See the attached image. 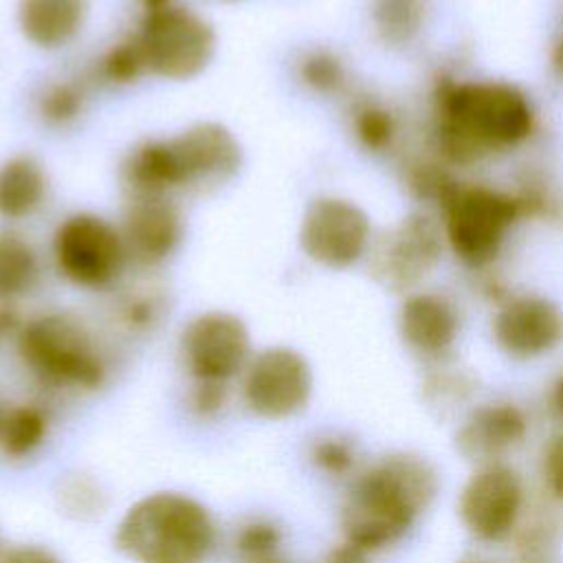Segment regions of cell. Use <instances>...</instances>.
Wrapping results in <instances>:
<instances>
[{
    "label": "cell",
    "mask_w": 563,
    "mask_h": 563,
    "mask_svg": "<svg viewBox=\"0 0 563 563\" xmlns=\"http://www.w3.org/2000/svg\"><path fill=\"white\" fill-rule=\"evenodd\" d=\"M53 260L68 282L81 288H106L125 268L121 231L97 213H73L53 233Z\"/></svg>",
    "instance_id": "7"
},
{
    "label": "cell",
    "mask_w": 563,
    "mask_h": 563,
    "mask_svg": "<svg viewBox=\"0 0 563 563\" xmlns=\"http://www.w3.org/2000/svg\"><path fill=\"white\" fill-rule=\"evenodd\" d=\"M543 477L550 493L563 499V433L554 435L543 451Z\"/></svg>",
    "instance_id": "32"
},
{
    "label": "cell",
    "mask_w": 563,
    "mask_h": 563,
    "mask_svg": "<svg viewBox=\"0 0 563 563\" xmlns=\"http://www.w3.org/2000/svg\"><path fill=\"white\" fill-rule=\"evenodd\" d=\"M40 277V260L26 238L0 231V301L26 295Z\"/></svg>",
    "instance_id": "20"
},
{
    "label": "cell",
    "mask_w": 563,
    "mask_h": 563,
    "mask_svg": "<svg viewBox=\"0 0 563 563\" xmlns=\"http://www.w3.org/2000/svg\"><path fill=\"white\" fill-rule=\"evenodd\" d=\"M176 0H139L141 4V13H147V11H156V9H163L167 4H174Z\"/></svg>",
    "instance_id": "36"
},
{
    "label": "cell",
    "mask_w": 563,
    "mask_h": 563,
    "mask_svg": "<svg viewBox=\"0 0 563 563\" xmlns=\"http://www.w3.org/2000/svg\"><path fill=\"white\" fill-rule=\"evenodd\" d=\"M493 336L512 358H539L563 341V312L543 297H517L495 314Z\"/></svg>",
    "instance_id": "14"
},
{
    "label": "cell",
    "mask_w": 563,
    "mask_h": 563,
    "mask_svg": "<svg viewBox=\"0 0 563 563\" xmlns=\"http://www.w3.org/2000/svg\"><path fill=\"white\" fill-rule=\"evenodd\" d=\"M227 405V385L224 383H200L194 380L189 391V407L200 418L218 416Z\"/></svg>",
    "instance_id": "31"
},
{
    "label": "cell",
    "mask_w": 563,
    "mask_h": 563,
    "mask_svg": "<svg viewBox=\"0 0 563 563\" xmlns=\"http://www.w3.org/2000/svg\"><path fill=\"white\" fill-rule=\"evenodd\" d=\"M521 508L523 482L504 462L479 466L464 484L457 501L464 528L488 543L506 539L517 528Z\"/></svg>",
    "instance_id": "12"
},
{
    "label": "cell",
    "mask_w": 563,
    "mask_h": 563,
    "mask_svg": "<svg viewBox=\"0 0 563 563\" xmlns=\"http://www.w3.org/2000/svg\"><path fill=\"white\" fill-rule=\"evenodd\" d=\"M119 231L128 262L156 266L180 244L183 218L169 196H130Z\"/></svg>",
    "instance_id": "13"
},
{
    "label": "cell",
    "mask_w": 563,
    "mask_h": 563,
    "mask_svg": "<svg viewBox=\"0 0 563 563\" xmlns=\"http://www.w3.org/2000/svg\"><path fill=\"white\" fill-rule=\"evenodd\" d=\"M86 108V90L79 81L59 79L44 86L37 95V114L51 128H66L79 119Z\"/></svg>",
    "instance_id": "22"
},
{
    "label": "cell",
    "mask_w": 563,
    "mask_h": 563,
    "mask_svg": "<svg viewBox=\"0 0 563 563\" xmlns=\"http://www.w3.org/2000/svg\"><path fill=\"white\" fill-rule=\"evenodd\" d=\"M354 132L367 150H383L394 132L389 112L378 106H363L354 114Z\"/></svg>",
    "instance_id": "30"
},
{
    "label": "cell",
    "mask_w": 563,
    "mask_h": 563,
    "mask_svg": "<svg viewBox=\"0 0 563 563\" xmlns=\"http://www.w3.org/2000/svg\"><path fill=\"white\" fill-rule=\"evenodd\" d=\"M418 0H376L374 18L378 29L389 40H402L413 29Z\"/></svg>",
    "instance_id": "29"
},
{
    "label": "cell",
    "mask_w": 563,
    "mask_h": 563,
    "mask_svg": "<svg viewBox=\"0 0 563 563\" xmlns=\"http://www.w3.org/2000/svg\"><path fill=\"white\" fill-rule=\"evenodd\" d=\"M180 354L194 380L227 385L251 361V334L238 314L207 310L183 328Z\"/></svg>",
    "instance_id": "10"
},
{
    "label": "cell",
    "mask_w": 563,
    "mask_h": 563,
    "mask_svg": "<svg viewBox=\"0 0 563 563\" xmlns=\"http://www.w3.org/2000/svg\"><path fill=\"white\" fill-rule=\"evenodd\" d=\"M356 446L343 435H321L310 444V462L330 477L350 475L356 466Z\"/></svg>",
    "instance_id": "27"
},
{
    "label": "cell",
    "mask_w": 563,
    "mask_h": 563,
    "mask_svg": "<svg viewBox=\"0 0 563 563\" xmlns=\"http://www.w3.org/2000/svg\"><path fill=\"white\" fill-rule=\"evenodd\" d=\"M442 145L453 158H473L523 141L532 128L526 97L508 84H451L442 90Z\"/></svg>",
    "instance_id": "4"
},
{
    "label": "cell",
    "mask_w": 563,
    "mask_h": 563,
    "mask_svg": "<svg viewBox=\"0 0 563 563\" xmlns=\"http://www.w3.org/2000/svg\"><path fill=\"white\" fill-rule=\"evenodd\" d=\"M554 64H556L559 73L563 75V40H561V42H559V46H556V53H554Z\"/></svg>",
    "instance_id": "37"
},
{
    "label": "cell",
    "mask_w": 563,
    "mask_h": 563,
    "mask_svg": "<svg viewBox=\"0 0 563 563\" xmlns=\"http://www.w3.org/2000/svg\"><path fill=\"white\" fill-rule=\"evenodd\" d=\"M163 310H165L163 297L150 288L128 290L125 295H121V299L117 303L119 319L130 330H136V332L152 330L158 323Z\"/></svg>",
    "instance_id": "28"
},
{
    "label": "cell",
    "mask_w": 563,
    "mask_h": 563,
    "mask_svg": "<svg viewBox=\"0 0 563 563\" xmlns=\"http://www.w3.org/2000/svg\"><path fill=\"white\" fill-rule=\"evenodd\" d=\"M18 356L40 383L57 389L92 391L108 374L90 330L68 312H46L22 323Z\"/></svg>",
    "instance_id": "5"
},
{
    "label": "cell",
    "mask_w": 563,
    "mask_h": 563,
    "mask_svg": "<svg viewBox=\"0 0 563 563\" xmlns=\"http://www.w3.org/2000/svg\"><path fill=\"white\" fill-rule=\"evenodd\" d=\"M528 433L526 413L512 402H486L475 407L455 433V449L477 466L501 462Z\"/></svg>",
    "instance_id": "16"
},
{
    "label": "cell",
    "mask_w": 563,
    "mask_h": 563,
    "mask_svg": "<svg viewBox=\"0 0 563 563\" xmlns=\"http://www.w3.org/2000/svg\"><path fill=\"white\" fill-rule=\"evenodd\" d=\"M147 73L185 81L200 75L216 53L213 26L178 2L141 13L134 31Z\"/></svg>",
    "instance_id": "6"
},
{
    "label": "cell",
    "mask_w": 563,
    "mask_h": 563,
    "mask_svg": "<svg viewBox=\"0 0 563 563\" xmlns=\"http://www.w3.org/2000/svg\"><path fill=\"white\" fill-rule=\"evenodd\" d=\"M466 563H484V561H466Z\"/></svg>",
    "instance_id": "38"
},
{
    "label": "cell",
    "mask_w": 563,
    "mask_h": 563,
    "mask_svg": "<svg viewBox=\"0 0 563 563\" xmlns=\"http://www.w3.org/2000/svg\"><path fill=\"white\" fill-rule=\"evenodd\" d=\"M312 396V369L306 356L271 345L251 356L242 372V398L264 420H286L306 409Z\"/></svg>",
    "instance_id": "9"
},
{
    "label": "cell",
    "mask_w": 563,
    "mask_h": 563,
    "mask_svg": "<svg viewBox=\"0 0 563 563\" xmlns=\"http://www.w3.org/2000/svg\"><path fill=\"white\" fill-rule=\"evenodd\" d=\"M297 77L308 90L317 95H332L343 86L345 70L336 55L323 48H314L297 62Z\"/></svg>",
    "instance_id": "25"
},
{
    "label": "cell",
    "mask_w": 563,
    "mask_h": 563,
    "mask_svg": "<svg viewBox=\"0 0 563 563\" xmlns=\"http://www.w3.org/2000/svg\"><path fill=\"white\" fill-rule=\"evenodd\" d=\"M216 521L196 497L154 490L136 499L114 528V548L132 563H207Z\"/></svg>",
    "instance_id": "3"
},
{
    "label": "cell",
    "mask_w": 563,
    "mask_h": 563,
    "mask_svg": "<svg viewBox=\"0 0 563 563\" xmlns=\"http://www.w3.org/2000/svg\"><path fill=\"white\" fill-rule=\"evenodd\" d=\"M0 563H64L53 550L37 543H20L2 552Z\"/></svg>",
    "instance_id": "33"
},
{
    "label": "cell",
    "mask_w": 563,
    "mask_h": 563,
    "mask_svg": "<svg viewBox=\"0 0 563 563\" xmlns=\"http://www.w3.org/2000/svg\"><path fill=\"white\" fill-rule=\"evenodd\" d=\"M46 191V172L33 156L18 154L0 165V218L22 220L33 216Z\"/></svg>",
    "instance_id": "19"
},
{
    "label": "cell",
    "mask_w": 563,
    "mask_h": 563,
    "mask_svg": "<svg viewBox=\"0 0 563 563\" xmlns=\"http://www.w3.org/2000/svg\"><path fill=\"white\" fill-rule=\"evenodd\" d=\"M433 464L413 453H391L358 473L341 506L347 545L363 554L398 543L435 499Z\"/></svg>",
    "instance_id": "1"
},
{
    "label": "cell",
    "mask_w": 563,
    "mask_h": 563,
    "mask_svg": "<svg viewBox=\"0 0 563 563\" xmlns=\"http://www.w3.org/2000/svg\"><path fill=\"white\" fill-rule=\"evenodd\" d=\"M235 552L244 563L279 561L282 528L271 519H251L235 532Z\"/></svg>",
    "instance_id": "24"
},
{
    "label": "cell",
    "mask_w": 563,
    "mask_h": 563,
    "mask_svg": "<svg viewBox=\"0 0 563 563\" xmlns=\"http://www.w3.org/2000/svg\"><path fill=\"white\" fill-rule=\"evenodd\" d=\"M365 556H367V554H363V552H358L356 548L343 543V545L334 548L321 563H367Z\"/></svg>",
    "instance_id": "34"
},
{
    "label": "cell",
    "mask_w": 563,
    "mask_h": 563,
    "mask_svg": "<svg viewBox=\"0 0 563 563\" xmlns=\"http://www.w3.org/2000/svg\"><path fill=\"white\" fill-rule=\"evenodd\" d=\"M143 73H147V68L134 33L112 44L99 59V75L114 86L132 84Z\"/></svg>",
    "instance_id": "26"
},
{
    "label": "cell",
    "mask_w": 563,
    "mask_h": 563,
    "mask_svg": "<svg viewBox=\"0 0 563 563\" xmlns=\"http://www.w3.org/2000/svg\"><path fill=\"white\" fill-rule=\"evenodd\" d=\"M444 207L446 238L453 251L466 264L482 266L490 262L515 222L519 207L512 198L486 187H444L440 194Z\"/></svg>",
    "instance_id": "8"
},
{
    "label": "cell",
    "mask_w": 563,
    "mask_h": 563,
    "mask_svg": "<svg viewBox=\"0 0 563 563\" xmlns=\"http://www.w3.org/2000/svg\"><path fill=\"white\" fill-rule=\"evenodd\" d=\"M242 158V145L229 128L198 121L174 136L134 145L121 165V178L130 196H172L229 183Z\"/></svg>",
    "instance_id": "2"
},
{
    "label": "cell",
    "mask_w": 563,
    "mask_h": 563,
    "mask_svg": "<svg viewBox=\"0 0 563 563\" xmlns=\"http://www.w3.org/2000/svg\"><path fill=\"white\" fill-rule=\"evenodd\" d=\"M548 400H550V409H552V413L563 422V374L552 383Z\"/></svg>",
    "instance_id": "35"
},
{
    "label": "cell",
    "mask_w": 563,
    "mask_h": 563,
    "mask_svg": "<svg viewBox=\"0 0 563 563\" xmlns=\"http://www.w3.org/2000/svg\"><path fill=\"white\" fill-rule=\"evenodd\" d=\"M275 563H282V561H275Z\"/></svg>",
    "instance_id": "39"
},
{
    "label": "cell",
    "mask_w": 563,
    "mask_h": 563,
    "mask_svg": "<svg viewBox=\"0 0 563 563\" xmlns=\"http://www.w3.org/2000/svg\"><path fill=\"white\" fill-rule=\"evenodd\" d=\"M88 0H20L18 26L26 42L55 51L66 46L84 29Z\"/></svg>",
    "instance_id": "18"
},
{
    "label": "cell",
    "mask_w": 563,
    "mask_h": 563,
    "mask_svg": "<svg viewBox=\"0 0 563 563\" xmlns=\"http://www.w3.org/2000/svg\"><path fill=\"white\" fill-rule=\"evenodd\" d=\"M398 325L405 343L429 356L446 352L460 330V321L451 303L427 292L413 295L402 303Z\"/></svg>",
    "instance_id": "17"
},
{
    "label": "cell",
    "mask_w": 563,
    "mask_h": 563,
    "mask_svg": "<svg viewBox=\"0 0 563 563\" xmlns=\"http://www.w3.org/2000/svg\"><path fill=\"white\" fill-rule=\"evenodd\" d=\"M440 240L427 218H407L385 233L372 251V273L389 288H405L420 279L438 260Z\"/></svg>",
    "instance_id": "15"
},
{
    "label": "cell",
    "mask_w": 563,
    "mask_h": 563,
    "mask_svg": "<svg viewBox=\"0 0 563 563\" xmlns=\"http://www.w3.org/2000/svg\"><path fill=\"white\" fill-rule=\"evenodd\" d=\"M299 244L312 262L345 268L367 251L369 220L361 207L345 198L319 196L303 211Z\"/></svg>",
    "instance_id": "11"
},
{
    "label": "cell",
    "mask_w": 563,
    "mask_h": 563,
    "mask_svg": "<svg viewBox=\"0 0 563 563\" xmlns=\"http://www.w3.org/2000/svg\"><path fill=\"white\" fill-rule=\"evenodd\" d=\"M57 504L62 512L75 521H90L106 510V493L90 475L75 473L59 482Z\"/></svg>",
    "instance_id": "23"
},
{
    "label": "cell",
    "mask_w": 563,
    "mask_h": 563,
    "mask_svg": "<svg viewBox=\"0 0 563 563\" xmlns=\"http://www.w3.org/2000/svg\"><path fill=\"white\" fill-rule=\"evenodd\" d=\"M48 435V416L37 405H15L0 413V451L9 460L33 455Z\"/></svg>",
    "instance_id": "21"
}]
</instances>
